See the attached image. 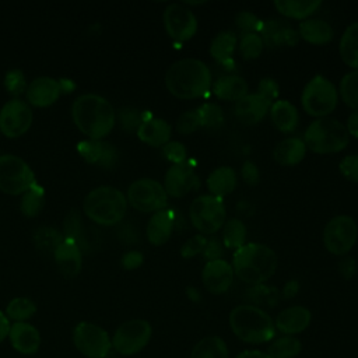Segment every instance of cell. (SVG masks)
<instances>
[{"instance_id":"cell-1","label":"cell","mask_w":358,"mask_h":358,"mask_svg":"<svg viewBox=\"0 0 358 358\" xmlns=\"http://www.w3.org/2000/svg\"><path fill=\"white\" fill-rule=\"evenodd\" d=\"M71 117L88 140H102L112 131L116 112L106 98L98 94H83L71 105Z\"/></svg>"},{"instance_id":"cell-2","label":"cell","mask_w":358,"mask_h":358,"mask_svg":"<svg viewBox=\"0 0 358 358\" xmlns=\"http://www.w3.org/2000/svg\"><path fill=\"white\" fill-rule=\"evenodd\" d=\"M165 85L179 99L200 98L211 87V71L199 59H180L166 70Z\"/></svg>"},{"instance_id":"cell-3","label":"cell","mask_w":358,"mask_h":358,"mask_svg":"<svg viewBox=\"0 0 358 358\" xmlns=\"http://www.w3.org/2000/svg\"><path fill=\"white\" fill-rule=\"evenodd\" d=\"M231 266L239 280L250 285H260L275 273L277 256L268 246L250 242L235 250Z\"/></svg>"},{"instance_id":"cell-4","label":"cell","mask_w":358,"mask_h":358,"mask_svg":"<svg viewBox=\"0 0 358 358\" xmlns=\"http://www.w3.org/2000/svg\"><path fill=\"white\" fill-rule=\"evenodd\" d=\"M229 326L234 334L248 344L270 341L275 334L270 315L255 305L235 306L229 313Z\"/></svg>"},{"instance_id":"cell-5","label":"cell","mask_w":358,"mask_h":358,"mask_svg":"<svg viewBox=\"0 0 358 358\" xmlns=\"http://www.w3.org/2000/svg\"><path fill=\"white\" fill-rule=\"evenodd\" d=\"M83 210L95 224L110 227L123 220L127 210V199L116 187L99 186L85 196Z\"/></svg>"},{"instance_id":"cell-6","label":"cell","mask_w":358,"mask_h":358,"mask_svg":"<svg viewBox=\"0 0 358 358\" xmlns=\"http://www.w3.org/2000/svg\"><path fill=\"white\" fill-rule=\"evenodd\" d=\"M350 141L345 126L333 117H319L305 130L303 143L316 154H333L344 150Z\"/></svg>"},{"instance_id":"cell-7","label":"cell","mask_w":358,"mask_h":358,"mask_svg":"<svg viewBox=\"0 0 358 358\" xmlns=\"http://www.w3.org/2000/svg\"><path fill=\"white\" fill-rule=\"evenodd\" d=\"M338 101V92L333 83H330L323 76H315L305 85L301 103L305 112L315 117H327L336 106Z\"/></svg>"},{"instance_id":"cell-8","label":"cell","mask_w":358,"mask_h":358,"mask_svg":"<svg viewBox=\"0 0 358 358\" xmlns=\"http://www.w3.org/2000/svg\"><path fill=\"white\" fill-rule=\"evenodd\" d=\"M193 227L204 235L215 234L224 227L227 213L222 199L213 194H203L193 200L189 208Z\"/></svg>"},{"instance_id":"cell-9","label":"cell","mask_w":358,"mask_h":358,"mask_svg":"<svg viewBox=\"0 0 358 358\" xmlns=\"http://www.w3.org/2000/svg\"><path fill=\"white\" fill-rule=\"evenodd\" d=\"M35 175L29 165L20 157L0 155V190L7 194H24L35 185Z\"/></svg>"},{"instance_id":"cell-10","label":"cell","mask_w":358,"mask_h":358,"mask_svg":"<svg viewBox=\"0 0 358 358\" xmlns=\"http://www.w3.org/2000/svg\"><path fill=\"white\" fill-rule=\"evenodd\" d=\"M152 334L151 324L144 319H130L122 323L113 333L112 350L120 355H134L150 341Z\"/></svg>"},{"instance_id":"cell-11","label":"cell","mask_w":358,"mask_h":358,"mask_svg":"<svg viewBox=\"0 0 358 358\" xmlns=\"http://www.w3.org/2000/svg\"><path fill=\"white\" fill-rule=\"evenodd\" d=\"M127 203L141 213H157L166 204L168 194L158 180L143 178L134 180L127 189Z\"/></svg>"},{"instance_id":"cell-12","label":"cell","mask_w":358,"mask_h":358,"mask_svg":"<svg viewBox=\"0 0 358 358\" xmlns=\"http://www.w3.org/2000/svg\"><path fill=\"white\" fill-rule=\"evenodd\" d=\"M74 347L87 358H103L112 351V340L105 329L95 323L80 322L73 330Z\"/></svg>"},{"instance_id":"cell-13","label":"cell","mask_w":358,"mask_h":358,"mask_svg":"<svg viewBox=\"0 0 358 358\" xmlns=\"http://www.w3.org/2000/svg\"><path fill=\"white\" fill-rule=\"evenodd\" d=\"M358 228L352 217L336 215L323 229L324 248L337 256L347 255L357 242Z\"/></svg>"},{"instance_id":"cell-14","label":"cell","mask_w":358,"mask_h":358,"mask_svg":"<svg viewBox=\"0 0 358 358\" xmlns=\"http://www.w3.org/2000/svg\"><path fill=\"white\" fill-rule=\"evenodd\" d=\"M34 120L31 106L21 99H10L0 109V131L8 138L25 134Z\"/></svg>"},{"instance_id":"cell-15","label":"cell","mask_w":358,"mask_h":358,"mask_svg":"<svg viewBox=\"0 0 358 358\" xmlns=\"http://www.w3.org/2000/svg\"><path fill=\"white\" fill-rule=\"evenodd\" d=\"M162 20L166 34L178 42L190 39L197 31L196 15L183 4H169L164 11Z\"/></svg>"},{"instance_id":"cell-16","label":"cell","mask_w":358,"mask_h":358,"mask_svg":"<svg viewBox=\"0 0 358 358\" xmlns=\"http://www.w3.org/2000/svg\"><path fill=\"white\" fill-rule=\"evenodd\" d=\"M197 187L199 176L189 161L172 165L165 173L164 189L172 197H183Z\"/></svg>"},{"instance_id":"cell-17","label":"cell","mask_w":358,"mask_h":358,"mask_svg":"<svg viewBox=\"0 0 358 358\" xmlns=\"http://www.w3.org/2000/svg\"><path fill=\"white\" fill-rule=\"evenodd\" d=\"M201 280L208 292L215 295L224 294L234 281V268L224 259L210 260L203 267Z\"/></svg>"},{"instance_id":"cell-18","label":"cell","mask_w":358,"mask_h":358,"mask_svg":"<svg viewBox=\"0 0 358 358\" xmlns=\"http://www.w3.org/2000/svg\"><path fill=\"white\" fill-rule=\"evenodd\" d=\"M62 91V81H57L52 77H38L28 84L25 95L31 105L36 108H46L59 99Z\"/></svg>"},{"instance_id":"cell-19","label":"cell","mask_w":358,"mask_h":358,"mask_svg":"<svg viewBox=\"0 0 358 358\" xmlns=\"http://www.w3.org/2000/svg\"><path fill=\"white\" fill-rule=\"evenodd\" d=\"M77 150L87 162L102 168H113L117 162V150L110 143L102 140L81 141Z\"/></svg>"},{"instance_id":"cell-20","label":"cell","mask_w":358,"mask_h":358,"mask_svg":"<svg viewBox=\"0 0 358 358\" xmlns=\"http://www.w3.org/2000/svg\"><path fill=\"white\" fill-rule=\"evenodd\" d=\"M271 101L259 92L246 94L235 102V115L245 124L259 123L271 108Z\"/></svg>"},{"instance_id":"cell-21","label":"cell","mask_w":358,"mask_h":358,"mask_svg":"<svg viewBox=\"0 0 358 358\" xmlns=\"http://www.w3.org/2000/svg\"><path fill=\"white\" fill-rule=\"evenodd\" d=\"M8 340L13 348L24 355L35 354L41 345V334L38 329L27 322L13 323L8 333Z\"/></svg>"},{"instance_id":"cell-22","label":"cell","mask_w":358,"mask_h":358,"mask_svg":"<svg viewBox=\"0 0 358 358\" xmlns=\"http://www.w3.org/2000/svg\"><path fill=\"white\" fill-rule=\"evenodd\" d=\"M259 34L267 46H294L298 42L296 31L282 20L263 21Z\"/></svg>"},{"instance_id":"cell-23","label":"cell","mask_w":358,"mask_h":358,"mask_svg":"<svg viewBox=\"0 0 358 358\" xmlns=\"http://www.w3.org/2000/svg\"><path fill=\"white\" fill-rule=\"evenodd\" d=\"M310 320H312L310 310L305 306L296 305V306H289L281 310L274 320V326L277 330H280L285 336H294L308 329V326L310 324Z\"/></svg>"},{"instance_id":"cell-24","label":"cell","mask_w":358,"mask_h":358,"mask_svg":"<svg viewBox=\"0 0 358 358\" xmlns=\"http://www.w3.org/2000/svg\"><path fill=\"white\" fill-rule=\"evenodd\" d=\"M56 264L60 273L67 277H76L81 270V250L77 242L71 239H66L57 246L53 253Z\"/></svg>"},{"instance_id":"cell-25","label":"cell","mask_w":358,"mask_h":358,"mask_svg":"<svg viewBox=\"0 0 358 358\" xmlns=\"http://www.w3.org/2000/svg\"><path fill=\"white\" fill-rule=\"evenodd\" d=\"M171 131L172 127L166 120L159 117H145L137 129V137L151 147H162L169 141Z\"/></svg>"},{"instance_id":"cell-26","label":"cell","mask_w":358,"mask_h":358,"mask_svg":"<svg viewBox=\"0 0 358 358\" xmlns=\"http://www.w3.org/2000/svg\"><path fill=\"white\" fill-rule=\"evenodd\" d=\"M173 222H175V214L172 210L162 208L151 215L147 224V238L150 243L155 246H161L172 235L173 229Z\"/></svg>"},{"instance_id":"cell-27","label":"cell","mask_w":358,"mask_h":358,"mask_svg":"<svg viewBox=\"0 0 358 358\" xmlns=\"http://www.w3.org/2000/svg\"><path fill=\"white\" fill-rule=\"evenodd\" d=\"M238 45V38L232 31L220 32L210 45V55L225 69L234 67V52Z\"/></svg>"},{"instance_id":"cell-28","label":"cell","mask_w":358,"mask_h":358,"mask_svg":"<svg viewBox=\"0 0 358 358\" xmlns=\"http://www.w3.org/2000/svg\"><path fill=\"white\" fill-rule=\"evenodd\" d=\"M305 154H306V145L303 140L298 137L284 138L275 145L273 151L274 159L284 166H292L299 164L303 159Z\"/></svg>"},{"instance_id":"cell-29","label":"cell","mask_w":358,"mask_h":358,"mask_svg":"<svg viewBox=\"0 0 358 358\" xmlns=\"http://www.w3.org/2000/svg\"><path fill=\"white\" fill-rule=\"evenodd\" d=\"M213 92L218 99L236 102L248 94V83L241 76H222L213 84Z\"/></svg>"},{"instance_id":"cell-30","label":"cell","mask_w":358,"mask_h":358,"mask_svg":"<svg viewBox=\"0 0 358 358\" xmlns=\"http://www.w3.org/2000/svg\"><path fill=\"white\" fill-rule=\"evenodd\" d=\"M299 36L312 45H326L333 39V28L324 20L308 18L299 24Z\"/></svg>"},{"instance_id":"cell-31","label":"cell","mask_w":358,"mask_h":358,"mask_svg":"<svg viewBox=\"0 0 358 358\" xmlns=\"http://www.w3.org/2000/svg\"><path fill=\"white\" fill-rule=\"evenodd\" d=\"M207 187L213 196L224 197L236 187V172L231 166H218L207 178Z\"/></svg>"},{"instance_id":"cell-32","label":"cell","mask_w":358,"mask_h":358,"mask_svg":"<svg viewBox=\"0 0 358 358\" xmlns=\"http://www.w3.org/2000/svg\"><path fill=\"white\" fill-rule=\"evenodd\" d=\"M270 116L274 126L282 133L292 131L296 127L299 119L296 108L285 99H280L271 103Z\"/></svg>"},{"instance_id":"cell-33","label":"cell","mask_w":358,"mask_h":358,"mask_svg":"<svg viewBox=\"0 0 358 358\" xmlns=\"http://www.w3.org/2000/svg\"><path fill=\"white\" fill-rule=\"evenodd\" d=\"M322 1L320 0H305V1H296V0H277L274 1V7L278 13L288 18L295 20H303L313 14L319 7Z\"/></svg>"},{"instance_id":"cell-34","label":"cell","mask_w":358,"mask_h":358,"mask_svg":"<svg viewBox=\"0 0 358 358\" xmlns=\"http://www.w3.org/2000/svg\"><path fill=\"white\" fill-rule=\"evenodd\" d=\"M227 343L218 336H207L201 338L192 350L190 358H228Z\"/></svg>"},{"instance_id":"cell-35","label":"cell","mask_w":358,"mask_h":358,"mask_svg":"<svg viewBox=\"0 0 358 358\" xmlns=\"http://www.w3.org/2000/svg\"><path fill=\"white\" fill-rule=\"evenodd\" d=\"M338 52L345 64L358 70V21L344 31L340 39Z\"/></svg>"},{"instance_id":"cell-36","label":"cell","mask_w":358,"mask_h":358,"mask_svg":"<svg viewBox=\"0 0 358 358\" xmlns=\"http://www.w3.org/2000/svg\"><path fill=\"white\" fill-rule=\"evenodd\" d=\"M302 350L301 341L294 336H282L275 338L267 348L270 358H295Z\"/></svg>"},{"instance_id":"cell-37","label":"cell","mask_w":358,"mask_h":358,"mask_svg":"<svg viewBox=\"0 0 358 358\" xmlns=\"http://www.w3.org/2000/svg\"><path fill=\"white\" fill-rule=\"evenodd\" d=\"M35 312H36V305L32 299L27 296H17L7 303L4 313L8 317V320H13L14 323H17V322H27L35 315Z\"/></svg>"},{"instance_id":"cell-38","label":"cell","mask_w":358,"mask_h":358,"mask_svg":"<svg viewBox=\"0 0 358 358\" xmlns=\"http://www.w3.org/2000/svg\"><path fill=\"white\" fill-rule=\"evenodd\" d=\"M45 206V190L41 185L35 183L32 187H29L21 197L20 208L21 213L27 217H35L38 215Z\"/></svg>"},{"instance_id":"cell-39","label":"cell","mask_w":358,"mask_h":358,"mask_svg":"<svg viewBox=\"0 0 358 358\" xmlns=\"http://www.w3.org/2000/svg\"><path fill=\"white\" fill-rule=\"evenodd\" d=\"M246 228L245 224L238 218H231L225 221L222 229V242L228 249H239L245 245Z\"/></svg>"},{"instance_id":"cell-40","label":"cell","mask_w":358,"mask_h":358,"mask_svg":"<svg viewBox=\"0 0 358 358\" xmlns=\"http://www.w3.org/2000/svg\"><path fill=\"white\" fill-rule=\"evenodd\" d=\"M63 241V234L50 227H41L34 234V242L36 248L45 253H55V250Z\"/></svg>"},{"instance_id":"cell-41","label":"cell","mask_w":358,"mask_h":358,"mask_svg":"<svg viewBox=\"0 0 358 358\" xmlns=\"http://www.w3.org/2000/svg\"><path fill=\"white\" fill-rule=\"evenodd\" d=\"M343 102L351 109L358 110V70L347 73L338 87Z\"/></svg>"},{"instance_id":"cell-42","label":"cell","mask_w":358,"mask_h":358,"mask_svg":"<svg viewBox=\"0 0 358 358\" xmlns=\"http://www.w3.org/2000/svg\"><path fill=\"white\" fill-rule=\"evenodd\" d=\"M200 127H207V129H217L224 123V113L222 109L213 102L203 103L199 109H196Z\"/></svg>"},{"instance_id":"cell-43","label":"cell","mask_w":358,"mask_h":358,"mask_svg":"<svg viewBox=\"0 0 358 358\" xmlns=\"http://www.w3.org/2000/svg\"><path fill=\"white\" fill-rule=\"evenodd\" d=\"M263 46H264L263 39L256 32L242 34V36L239 39V52H241L242 57L246 60L257 59L263 52Z\"/></svg>"},{"instance_id":"cell-44","label":"cell","mask_w":358,"mask_h":358,"mask_svg":"<svg viewBox=\"0 0 358 358\" xmlns=\"http://www.w3.org/2000/svg\"><path fill=\"white\" fill-rule=\"evenodd\" d=\"M4 87L7 92L14 96V99H18L21 94L27 91V81L24 77V73L21 70H10L4 77Z\"/></svg>"},{"instance_id":"cell-45","label":"cell","mask_w":358,"mask_h":358,"mask_svg":"<svg viewBox=\"0 0 358 358\" xmlns=\"http://www.w3.org/2000/svg\"><path fill=\"white\" fill-rule=\"evenodd\" d=\"M117 119H119L122 129H124L126 131H133V130L137 131V129L140 127V124L143 123V120L145 117L136 108H123L119 110Z\"/></svg>"},{"instance_id":"cell-46","label":"cell","mask_w":358,"mask_h":358,"mask_svg":"<svg viewBox=\"0 0 358 358\" xmlns=\"http://www.w3.org/2000/svg\"><path fill=\"white\" fill-rule=\"evenodd\" d=\"M162 155L171 161L172 165L187 161L186 148L180 141H168L165 145H162Z\"/></svg>"},{"instance_id":"cell-47","label":"cell","mask_w":358,"mask_h":358,"mask_svg":"<svg viewBox=\"0 0 358 358\" xmlns=\"http://www.w3.org/2000/svg\"><path fill=\"white\" fill-rule=\"evenodd\" d=\"M235 22H236V27L243 31V34H248V32L259 34L260 28L263 25V21L259 20L255 14H252L249 11H241L236 15Z\"/></svg>"},{"instance_id":"cell-48","label":"cell","mask_w":358,"mask_h":358,"mask_svg":"<svg viewBox=\"0 0 358 358\" xmlns=\"http://www.w3.org/2000/svg\"><path fill=\"white\" fill-rule=\"evenodd\" d=\"M199 127H200V122H199V116H197L196 110H187V112L182 113L176 122V130L183 136L192 134Z\"/></svg>"},{"instance_id":"cell-49","label":"cell","mask_w":358,"mask_h":358,"mask_svg":"<svg viewBox=\"0 0 358 358\" xmlns=\"http://www.w3.org/2000/svg\"><path fill=\"white\" fill-rule=\"evenodd\" d=\"M207 243V238L204 235H194L190 239H187L182 248H180V255L185 259H190L199 253H203L204 246Z\"/></svg>"},{"instance_id":"cell-50","label":"cell","mask_w":358,"mask_h":358,"mask_svg":"<svg viewBox=\"0 0 358 358\" xmlns=\"http://www.w3.org/2000/svg\"><path fill=\"white\" fill-rule=\"evenodd\" d=\"M340 172L345 179L358 183V154L347 155L340 162Z\"/></svg>"},{"instance_id":"cell-51","label":"cell","mask_w":358,"mask_h":358,"mask_svg":"<svg viewBox=\"0 0 358 358\" xmlns=\"http://www.w3.org/2000/svg\"><path fill=\"white\" fill-rule=\"evenodd\" d=\"M80 217L73 211L70 213L64 220V234L63 236L66 239H71L78 243V235H80Z\"/></svg>"},{"instance_id":"cell-52","label":"cell","mask_w":358,"mask_h":358,"mask_svg":"<svg viewBox=\"0 0 358 358\" xmlns=\"http://www.w3.org/2000/svg\"><path fill=\"white\" fill-rule=\"evenodd\" d=\"M257 90H259L257 92L260 95H263L264 98H267L271 102H274V99H277V96H278V84L273 78H270V77L262 78L259 81Z\"/></svg>"},{"instance_id":"cell-53","label":"cell","mask_w":358,"mask_h":358,"mask_svg":"<svg viewBox=\"0 0 358 358\" xmlns=\"http://www.w3.org/2000/svg\"><path fill=\"white\" fill-rule=\"evenodd\" d=\"M241 175H242V179L245 183L250 185V186H255L257 182H259V178H260V172H259V168L255 162L252 161H245L242 168H241Z\"/></svg>"},{"instance_id":"cell-54","label":"cell","mask_w":358,"mask_h":358,"mask_svg":"<svg viewBox=\"0 0 358 358\" xmlns=\"http://www.w3.org/2000/svg\"><path fill=\"white\" fill-rule=\"evenodd\" d=\"M222 253H224V249H222V245L218 239H215V238L207 239V243H206L204 250H203V256L207 259V262L221 259Z\"/></svg>"},{"instance_id":"cell-55","label":"cell","mask_w":358,"mask_h":358,"mask_svg":"<svg viewBox=\"0 0 358 358\" xmlns=\"http://www.w3.org/2000/svg\"><path fill=\"white\" fill-rule=\"evenodd\" d=\"M143 263V253L138 250H130L123 255L122 257V266L126 270H134Z\"/></svg>"},{"instance_id":"cell-56","label":"cell","mask_w":358,"mask_h":358,"mask_svg":"<svg viewBox=\"0 0 358 358\" xmlns=\"http://www.w3.org/2000/svg\"><path fill=\"white\" fill-rule=\"evenodd\" d=\"M338 270L345 280H350L355 274V260L350 256L341 259V262L338 263Z\"/></svg>"},{"instance_id":"cell-57","label":"cell","mask_w":358,"mask_h":358,"mask_svg":"<svg viewBox=\"0 0 358 358\" xmlns=\"http://www.w3.org/2000/svg\"><path fill=\"white\" fill-rule=\"evenodd\" d=\"M345 129H347V131H348L350 136L358 138V110H354V112L348 116Z\"/></svg>"},{"instance_id":"cell-58","label":"cell","mask_w":358,"mask_h":358,"mask_svg":"<svg viewBox=\"0 0 358 358\" xmlns=\"http://www.w3.org/2000/svg\"><path fill=\"white\" fill-rule=\"evenodd\" d=\"M10 320L8 317L6 316L4 312L0 310V343L4 341L7 337H8V333H10Z\"/></svg>"},{"instance_id":"cell-59","label":"cell","mask_w":358,"mask_h":358,"mask_svg":"<svg viewBox=\"0 0 358 358\" xmlns=\"http://www.w3.org/2000/svg\"><path fill=\"white\" fill-rule=\"evenodd\" d=\"M299 289V284L296 280H289L285 285H284V296L285 298H292L294 295H296Z\"/></svg>"},{"instance_id":"cell-60","label":"cell","mask_w":358,"mask_h":358,"mask_svg":"<svg viewBox=\"0 0 358 358\" xmlns=\"http://www.w3.org/2000/svg\"><path fill=\"white\" fill-rule=\"evenodd\" d=\"M236 358H270V357L267 355V352H263L259 350H246L241 352Z\"/></svg>"},{"instance_id":"cell-61","label":"cell","mask_w":358,"mask_h":358,"mask_svg":"<svg viewBox=\"0 0 358 358\" xmlns=\"http://www.w3.org/2000/svg\"><path fill=\"white\" fill-rule=\"evenodd\" d=\"M186 292H187V295H189V298L192 299V301H199L200 299V294H199V291L196 289V288H193V287H187V289H186Z\"/></svg>"},{"instance_id":"cell-62","label":"cell","mask_w":358,"mask_h":358,"mask_svg":"<svg viewBox=\"0 0 358 358\" xmlns=\"http://www.w3.org/2000/svg\"><path fill=\"white\" fill-rule=\"evenodd\" d=\"M103 358H117V357H116V352H115V351H110V352H109L108 355H105Z\"/></svg>"}]
</instances>
